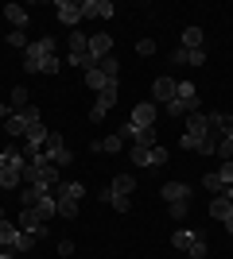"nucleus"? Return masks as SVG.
Masks as SVG:
<instances>
[{"label": "nucleus", "mask_w": 233, "mask_h": 259, "mask_svg": "<svg viewBox=\"0 0 233 259\" xmlns=\"http://www.w3.org/2000/svg\"><path fill=\"white\" fill-rule=\"evenodd\" d=\"M70 62L82 66V70H93V58H89V39L86 35H70Z\"/></svg>", "instance_id": "nucleus-6"}, {"label": "nucleus", "mask_w": 233, "mask_h": 259, "mask_svg": "<svg viewBox=\"0 0 233 259\" xmlns=\"http://www.w3.org/2000/svg\"><path fill=\"white\" fill-rule=\"evenodd\" d=\"M4 132H8V136H23V132H27V120H23L20 112H12V116L4 120Z\"/></svg>", "instance_id": "nucleus-23"}, {"label": "nucleus", "mask_w": 233, "mask_h": 259, "mask_svg": "<svg viewBox=\"0 0 233 259\" xmlns=\"http://www.w3.org/2000/svg\"><path fill=\"white\" fill-rule=\"evenodd\" d=\"M47 221L39 209H20V232H31V236H47Z\"/></svg>", "instance_id": "nucleus-7"}, {"label": "nucleus", "mask_w": 233, "mask_h": 259, "mask_svg": "<svg viewBox=\"0 0 233 259\" xmlns=\"http://www.w3.org/2000/svg\"><path fill=\"white\" fill-rule=\"evenodd\" d=\"M210 132H222L225 140H233V116L229 112H210Z\"/></svg>", "instance_id": "nucleus-13"}, {"label": "nucleus", "mask_w": 233, "mask_h": 259, "mask_svg": "<svg viewBox=\"0 0 233 259\" xmlns=\"http://www.w3.org/2000/svg\"><path fill=\"white\" fill-rule=\"evenodd\" d=\"M136 54H144V58L155 54V43H152V39H140V43H136Z\"/></svg>", "instance_id": "nucleus-41"}, {"label": "nucleus", "mask_w": 233, "mask_h": 259, "mask_svg": "<svg viewBox=\"0 0 233 259\" xmlns=\"http://www.w3.org/2000/svg\"><path fill=\"white\" fill-rule=\"evenodd\" d=\"M55 54V39H39V43H27L23 51V70L27 74H43V62Z\"/></svg>", "instance_id": "nucleus-1"}, {"label": "nucleus", "mask_w": 233, "mask_h": 259, "mask_svg": "<svg viewBox=\"0 0 233 259\" xmlns=\"http://www.w3.org/2000/svg\"><path fill=\"white\" fill-rule=\"evenodd\" d=\"M113 101H117V81H109V85L97 93V105H105V108H113Z\"/></svg>", "instance_id": "nucleus-29"}, {"label": "nucleus", "mask_w": 233, "mask_h": 259, "mask_svg": "<svg viewBox=\"0 0 233 259\" xmlns=\"http://www.w3.org/2000/svg\"><path fill=\"white\" fill-rule=\"evenodd\" d=\"M101 201H109V205L117 209V213H128V209H132V201H128V197L113 194V190H105V194H101Z\"/></svg>", "instance_id": "nucleus-22"}, {"label": "nucleus", "mask_w": 233, "mask_h": 259, "mask_svg": "<svg viewBox=\"0 0 233 259\" xmlns=\"http://www.w3.org/2000/svg\"><path fill=\"white\" fill-rule=\"evenodd\" d=\"M82 16H97V20H109V16H117V8H113L109 0H82Z\"/></svg>", "instance_id": "nucleus-9"}, {"label": "nucleus", "mask_w": 233, "mask_h": 259, "mask_svg": "<svg viewBox=\"0 0 233 259\" xmlns=\"http://www.w3.org/2000/svg\"><path fill=\"white\" fill-rule=\"evenodd\" d=\"M4 162H8V151H0V166H4Z\"/></svg>", "instance_id": "nucleus-49"}, {"label": "nucleus", "mask_w": 233, "mask_h": 259, "mask_svg": "<svg viewBox=\"0 0 233 259\" xmlns=\"http://www.w3.org/2000/svg\"><path fill=\"white\" fill-rule=\"evenodd\" d=\"M121 147H124V140L117 136V132H113V136H105V140H97V143H93V151H97V155H121Z\"/></svg>", "instance_id": "nucleus-16"}, {"label": "nucleus", "mask_w": 233, "mask_h": 259, "mask_svg": "<svg viewBox=\"0 0 233 259\" xmlns=\"http://www.w3.org/2000/svg\"><path fill=\"white\" fill-rule=\"evenodd\" d=\"M35 240H39V236H31V232H20V240H16V248H12V251H31V248H35Z\"/></svg>", "instance_id": "nucleus-31"}, {"label": "nucleus", "mask_w": 233, "mask_h": 259, "mask_svg": "<svg viewBox=\"0 0 233 259\" xmlns=\"http://www.w3.org/2000/svg\"><path fill=\"white\" fill-rule=\"evenodd\" d=\"M194 151H198V155H214V151H218V140H214V132L206 136V140H198V147H194Z\"/></svg>", "instance_id": "nucleus-32"}, {"label": "nucleus", "mask_w": 233, "mask_h": 259, "mask_svg": "<svg viewBox=\"0 0 233 259\" xmlns=\"http://www.w3.org/2000/svg\"><path fill=\"white\" fill-rule=\"evenodd\" d=\"M155 116H159V105H155V101H140V105L132 108V116H128V128H136V132L155 128Z\"/></svg>", "instance_id": "nucleus-5"}, {"label": "nucleus", "mask_w": 233, "mask_h": 259, "mask_svg": "<svg viewBox=\"0 0 233 259\" xmlns=\"http://www.w3.org/2000/svg\"><path fill=\"white\" fill-rule=\"evenodd\" d=\"M222 225H225V232H229V236H233V217H229V221H222Z\"/></svg>", "instance_id": "nucleus-48"}, {"label": "nucleus", "mask_w": 233, "mask_h": 259, "mask_svg": "<svg viewBox=\"0 0 233 259\" xmlns=\"http://www.w3.org/2000/svg\"><path fill=\"white\" fill-rule=\"evenodd\" d=\"M183 51H202V31L198 27H187V31H183Z\"/></svg>", "instance_id": "nucleus-24"}, {"label": "nucleus", "mask_w": 233, "mask_h": 259, "mask_svg": "<svg viewBox=\"0 0 233 259\" xmlns=\"http://www.w3.org/2000/svg\"><path fill=\"white\" fill-rule=\"evenodd\" d=\"M171 62H175V66H187V51H183V47H175V51H171Z\"/></svg>", "instance_id": "nucleus-44"}, {"label": "nucleus", "mask_w": 233, "mask_h": 259, "mask_svg": "<svg viewBox=\"0 0 233 259\" xmlns=\"http://www.w3.org/2000/svg\"><path fill=\"white\" fill-rule=\"evenodd\" d=\"M206 132H210V116H206V112H190L187 116V136L206 140Z\"/></svg>", "instance_id": "nucleus-10"}, {"label": "nucleus", "mask_w": 233, "mask_h": 259, "mask_svg": "<svg viewBox=\"0 0 233 259\" xmlns=\"http://www.w3.org/2000/svg\"><path fill=\"white\" fill-rule=\"evenodd\" d=\"M4 43H8V47H23V43H27V39H23V31H12L8 39H4ZM23 51H27V47H23Z\"/></svg>", "instance_id": "nucleus-42"}, {"label": "nucleus", "mask_w": 233, "mask_h": 259, "mask_svg": "<svg viewBox=\"0 0 233 259\" xmlns=\"http://www.w3.org/2000/svg\"><path fill=\"white\" fill-rule=\"evenodd\" d=\"M86 85H89V89H97V93H101V89L109 85V77H105V74L97 70V66H93V70H86Z\"/></svg>", "instance_id": "nucleus-25"}, {"label": "nucleus", "mask_w": 233, "mask_h": 259, "mask_svg": "<svg viewBox=\"0 0 233 259\" xmlns=\"http://www.w3.org/2000/svg\"><path fill=\"white\" fill-rule=\"evenodd\" d=\"M82 194H86V186H82V182H66V186H58V197H74V201H78Z\"/></svg>", "instance_id": "nucleus-28"}, {"label": "nucleus", "mask_w": 233, "mask_h": 259, "mask_svg": "<svg viewBox=\"0 0 233 259\" xmlns=\"http://www.w3.org/2000/svg\"><path fill=\"white\" fill-rule=\"evenodd\" d=\"M187 259H190V255H187Z\"/></svg>", "instance_id": "nucleus-50"}, {"label": "nucleus", "mask_w": 233, "mask_h": 259, "mask_svg": "<svg viewBox=\"0 0 233 259\" xmlns=\"http://www.w3.org/2000/svg\"><path fill=\"white\" fill-rule=\"evenodd\" d=\"M175 89H179L175 77H155V85H152V101H155V105H171V101H175Z\"/></svg>", "instance_id": "nucleus-8"}, {"label": "nucleus", "mask_w": 233, "mask_h": 259, "mask_svg": "<svg viewBox=\"0 0 233 259\" xmlns=\"http://www.w3.org/2000/svg\"><path fill=\"white\" fill-rule=\"evenodd\" d=\"M206 62V51H187V66H202Z\"/></svg>", "instance_id": "nucleus-39"}, {"label": "nucleus", "mask_w": 233, "mask_h": 259, "mask_svg": "<svg viewBox=\"0 0 233 259\" xmlns=\"http://www.w3.org/2000/svg\"><path fill=\"white\" fill-rule=\"evenodd\" d=\"M4 16H8V23L16 27V31H20V27H27V20H31V16H27L20 4H4Z\"/></svg>", "instance_id": "nucleus-18"}, {"label": "nucleus", "mask_w": 233, "mask_h": 259, "mask_svg": "<svg viewBox=\"0 0 233 259\" xmlns=\"http://www.w3.org/2000/svg\"><path fill=\"white\" fill-rule=\"evenodd\" d=\"M202 186H206L210 194H222V190H225V182H222V178H218V170H206V178H202Z\"/></svg>", "instance_id": "nucleus-27"}, {"label": "nucleus", "mask_w": 233, "mask_h": 259, "mask_svg": "<svg viewBox=\"0 0 233 259\" xmlns=\"http://www.w3.org/2000/svg\"><path fill=\"white\" fill-rule=\"evenodd\" d=\"M214 155H218L222 162H229L233 159V140H218V151H214Z\"/></svg>", "instance_id": "nucleus-33"}, {"label": "nucleus", "mask_w": 233, "mask_h": 259, "mask_svg": "<svg viewBox=\"0 0 233 259\" xmlns=\"http://www.w3.org/2000/svg\"><path fill=\"white\" fill-rule=\"evenodd\" d=\"M55 12H58V20H62V23H70V27H74V23L82 20V4H74V0H58V4H55Z\"/></svg>", "instance_id": "nucleus-11"}, {"label": "nucleus", "mask_w": 233, "mask_h": 259, "mask_svg": "<svg viewBox=\"0 0 233 259\" xmlns=\"http://www.w3.org/2000/svg\"><path fill=\"white\" fill-rule=\"evenodd\" d=\"M210 217H214V221H229V217H233V201L218 194V197L210 201Z\"/></svg>", "instance_id": "nucleus-17"}, {"label": "nucleus", "mask_w": 233, "mask_h": 259, "mask_svg": "<svg viewBox=\"0 0 233 259\" xmlns=\"http://www.w3.org/2000/svg\"><path fill=\"white\" fill-rule=\"evenodd\" d=\"M0 259H16V251H12V248H4V251H0Z\"/></svg>", "instance_id": "nucleus-47"}, {"label": "nucleus", "mask_w": 233, "mask_h": 259, "mask_svg": "<svg viewBox=\"0 0 233 259\" xmlns=\"http://www.w3.org/2000/svg\"><path fill=\"white\" fill-rule=\"evenodd\" d=\"M58 217H66V221L78 217V201H74V197H58Z\"/></svg>", "instance_id": "nucleus-30"}, {"label": "nucleus", "mask_w": 233, "mask_h": 259, "mask_svg": "<svg viewBox=\"0 0 233 259\" xmlns=\"http://www.w3.org/2000/svg\"><path fill=\"white\" fill-rule=\"evenodd\" d=\"M20 116L27 120V124H35V120H39V108H35V105H23V108H20Z\"/></svg>", "instance_id": "nucleus-38"}, {"label": "nucleus", "mask_w": 233, "mask_h": 259, "mask_svg": "<svg viewBox=\"0 0 233 259\" xmlns=\"http://www.w3.org/2000/svg\"><path fill=\"white\" fill-rule=\"evenodd\" d=\"M39 151H43V159H47V162H55L58 170L74 162V155H70V147H66V143H62V136H55V132H47V140H43V147H39Z\"/></svg>", "instance_id": "nucleus-2"}, {"label": "nucleus", "mask_w": 233, "mask_h": 259, "mask_svg": "<svg viewBox=\"0 0 233 259\" xmlns=\"http://www.w3.org/2000/svg\"><path fill=\"white\" fill-rule=\"evenodd\" d=\"M8 116H12V112H8V105H0V124H4Z\"/></svg>", "instance_id": "nucleus-46"}, {"label": "nucleus", "mask_w": 233, "mask_h": 259, "mask_svg": "<svg viewBox=\"0 0 233 259\" xmlns=\"http://www.w3.org/2000/svg\"><path fill=\"white\" fill-rule=\"evenodd\" d=\"M16 240H20V228L0 217V244H4V248H16Z\"/></svg>", "instance_id": "nucleus-19"}, {"label": "nucleus", "mask_w": 233, "mask_h": 259, "mask_svg": "<svg viewBox=\"0 0 233 259\" xmlns=\"http://www.w3.org/2000/svg\"><path fill=\"white\" fill-rule=\"evenodd\" d=\"M171 244H175L179 251H187L190 259H206V240H202L198 232H190V228H175V232H171Z\"/></svg>", "instance_id": "nucleus-3"}, {"label": "nucleus", "mask_w": 233, "mask_h": 259, "mask_svg": "<svg viewBox=\"0 0 233 259\" xmlns=\"http://www.w3.org/2000/svg\"><path fill=\"white\" fill-rule=\"evenodd\" d=\"M163 197H167V205L187 201V197H190V186H187V182H167V186H163Z\"/></svg>", "instance_id": "nucleus-15"}, {"label": "nucleus", "mask_w": 233, "mask_h": 259, "mask_svg": "<svg viewBox=\"0 0 233 259\" xmlns=\"http://www.w3.org/2000/svg\"><path fill=\"white\" fill-rule=\"evenodd\" d=\"M105 54H113V39L109 35H93V39H89V58L97 62V58H105Z\"/></svg>", "instance_id": "nucleus-14"}, {"label": "nucleus", "mask_w": 233, "mask_h": 259, "mask_svg": "<svg viewBox=\"0 0 233 259\" xmlns=\"http://www.w3.org/2000/svg\"><path fill=\"white\" fill-rule=\"evenodd\" d=\"M97 70L109 81H117V74H121V62H117V54H105V58H97Z\"/></svg>", "instance_id": "nucleus-21"}, {"label": "nucleus", "mask_w": 233, "mask_h": 259, "mask_svg": "<svg viewBox=\"0 0 233 259\" xmlns=\"http://www.w3.org/2000/svg\"><path fill=\"white\" fill-rule=\"evenodd\" d=\"M175 97H194V81H179V89H175Z\"/></svg>", "instance_id": "nucleus-37"}, {"label": "nucleus", "mask_w": 233, "mask_h": 259, "mask_svg": "<svg viewBox=\"0 0 233 259\" xmlns=\"http://www.w3.org/2000/svg\"><path fill=\"white\" fill-rule=\"evenodd\" d=\"M171 209V217H175V221H183V217H187V201H175V205H167Z\"/></svg>", "instance_id": "nucleus-43"}, {"label": "nucleus", "mask_w": 233, "mask_h": 259, "mask_svg": "<svg viewBox=\"0 0 233 259\" xmlns=\"http://www.w3.org/2000/svg\"><path fill=\"white\" fill-rule=\"evenodd\" d=\"M179 147H183V151H194V147H198V140H194V136H187V132H183V136H179Z\"/></svg>", "instance_id": "nucleus-40"}, {"label": "nucleus", "mask_w": 233, "mask_h": 259, "mask_svg": "<svg viewBox=\"0 0 233 259\" xmlns=\"http://www.w3.org/2000/svg\"><path fill=\"white\" fill-rule=\"evenodd\" d=\"M109 190H113V194H121V197H128V194L136 190V178H132V174H117Z\"/></svg>", "instance_id": "nucleus-20"}, {"label": "nucleus", "mask_w": 233, "mask_h": 259, "mask_svg": "<svg viewBox=\"0 0 233 259\" xmlns=\"http://www.w3.org/2000/svg\"><path fill=\"white\" fill-rule=\"evenodd\" d=\"M167 112H171V116H190V112H198V97H175V101H171V105H167Z\"/></svg>", "instance_id": "nucleus-12"}, {"label": "nucleus", "mask_w": 233, "mask_h": 259, "mask_svg": "<svg viewBox=\"0 0 233 259\" xmlns=\"http://www.w3.org/2000/svg\"><path fill=\"white\" fill-rule=\"evenodd\" d=\"M23 155L16 151V147H12L8 151V162H4V166H0V186H4V190H16V186H20V178H23Z\"/></svg>", "instance_id": "nucleus-4"}, {"label": "nucleus", "mask_w": 233, "mask_h": 259, "mask_svg": "<svg viewBox=\"0 0 233 259\" xmlns=\"http://www.w3.org/2000/svg\"><path fill=\"white\" fill-rule=\"evenodd\" d=\"M218 178H222L225 186H233V159H229V162H222V166H218Z\"/></svg>", "instance_id": "nucleus-35"}, {"label": "nucleus", "mask_w": 233, "mask_h": 259, "mask_svg": "<svg viewBox=\"0 0 233 259\" xmlns=\"http://www.w3.org/2000/svg\"><path fill=\"white\" fill-rule=\"evenodd\" d=\"M105 112H109V108L93 101V108H89V124H101V120H105Z\"/></svg>", "instance_id": "nucleus-36"}, {"label": "nucleus", "mask_w": 233, "mask_h": 259, "mask_svg": "<svg viewBox=\"0 0 233 259\" xmlns=\"http://www.w3.org/2000/svg\"><path fill=\"white\" fill-rule=\"evenodd\" d=\"M23 105H27V89H23V85H16V89H12V108L20 112Z\"/></svg>", "instance_id": "nucleus-34"}, {"label": "nucleus", "mask_w": 233, "mask_h": 259, "mask_svg": "<svg viewBox=\"0 0 233 259\" xmlns=\"http://www.w3.org/2000/svg\"><path fill=\"white\" fill-rule=\"evenodd\" d=\"M132 162H136V166H148V170H155V162H152V147H132Z\"/></svg>", "instance_id": "nucleus-26"}, {"label": "nucleus", "mask_w": 233, "mask_h": 259, "mask_svg": "<svg viewBox=\"0 0 233 259\" xmlns=\"http://www.w3.org/2000/svg\"><path fill=\"white\" fill-rule=\"evenodd\" d=\"M152 162H155V166H163V162H167V151H163V147H152Z\"/></svg>", "instance_id": "nucleus-45"}]
</instances>
